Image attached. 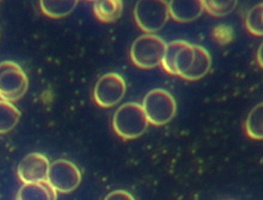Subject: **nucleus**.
<instances>
[{"instance_id":"9d476101","label":"nucleus","mask_w":263,"mask_h":200,"mask_svg":"<svg viewBox=\"0 0 263 200\" xmlns=\"http://www.w3.org/2000/svg\"><path fill=\"white\" fill-rule=\"evenodd\" d=\"M203 11L202 0H177L168 3L170 16L181 24L192 22L199 18Z\"/></svg>"},{"instance_id":"20e7f679","label":"nucleus","mask_w":263,"mask_h":200,"mask_svg":"<svg viewBox=\"0 0 263 200\" xmlns=\"http://www.w3.org/2000/svg\"><path fill=\"white\" fill-rule=\"evenodd\" d=\"M29 88V78L21 66L13 61L0 62V100L15 102L23 98Z\"/></svg>"},{"instance_id":"412c9836","label":"nucleus","mask_w":263,"mask_h":200,"mask_svg":"<svg viewBox=\"0 0 263 200\" xmlns=\"http://www.w3.org/2000/svg\"><path fill=\"white\" fill-rule=\"evenodd\" d=\"M257 62L260 68L263 70V42L260 44L257 51Z\"/></svg>"},{"instance_id":"7ed1b4c3","label":"nucleus","mask_w":263,"mask_h":200,"mask_svg":"<svg viewBox=\"0 0 263 200\" xmlns=\"http://www.w3.org/2000/svg\"><path fill=\"white\" fill-rule=\"evenodd\" d=\"M142 108L148 123L154 126L166 125L177 113L176 100L171 93L161 88H156L145 95Z\"/></svg>"},{"instance_id":"9b49d317","label":"nucleus","mask_w":263,"mask_h":200,"mask_svg":"<svg viewBox=\"0 0 263 200\" xmlns=\"http://www.w3.org/2000/svg\"><path fill=\"white\" fill-rule=\"evenodd\" d=\"M212 68V58L208 50L195 44L194 60L189 71L181 77L187 81H197L205 77Z\"/></svg>"},{"instance_id":"423d86ee","label":"nucleus","mask_w":263,"mask_h":200,"mask_svg":"<svg viewBox=\"0 0 263 200\" xmlns=\"http://www.w3.org/2000/svg\"><path fill=\"white\" fill-rule=\"evenodd\" d=\"M82 180L80 169L68 160H57L49 169L48 183L57 193L68 194L75 191Z\"/></svg>"},{"instance_id":"6e6552de","label":"nucleus","mask_w":263,"mask_h":200,"mask_svg":"<svg viewBox=\"0 0 263 200\" xmlns=\"http://www.w3.org/2000/svg\"><path fill=\"white\" fill-rule=\"evenodd\" d=\"M126 83L117 73H108L100 77L94 87V100L102 108L116 106L125 96Z\"/></svg>"},{"instance_id":"6ab92c4d","label":"nucleus","mask_w":263,"mask_h":200,"mask_svg":"<svg viewBox=\"0 0 263 200\" xmlns=\"http://www.w3.org/2000/svg\"><path fill=\"white\" fill-rule=\"evenodd\" d=\"M212 36L218 44L227 46L234 40V31L233 28L228 25H220L213 30Z\"/></svg>"},{"instance_id":"a211bd4d","label":"nucleus","mask_w":263,"mask_h":200,"mask_svg":"<svg viewBox=\"0 0 263 200\" xmlns=\"http://www.w3.org/2000/svg\"><path fill=\"white\" fill-rule=\"evenodd\" d=\"M203 9L213 17H224L231 14L237 7L236 0L227 2H213V0H202Z\"/></svg>"},{"instance_id":"f03ea898","label":"nucleus","mask_w":263,"mask_h":200,"mask_svg":"<svg viewBox=\"0 0 263 200\" xmlns=\"http://www.w3.org/2000/svg\"><path fill=\"white\" fill-rule=\"evenodd\" d=\"M167 44L157 35L144 34L138 37L130 48V59L137 68L155 69L162 63Z\"/></svg>"},{"instance_id":"dca6fc26","label":"nucleus","mask_w":263,"mask_h":200,"mask_svg":"<svg viewBox=\"0 0 263 200\" xmlns=\"http://www.w3.org/2000/svg\"><path fill=\"white\" fill-rule=\"evenodd\" d=\"M246 131L251 139L263 140V103L258 104L251 110L246 121Z\"/></svg>"},{"instance_id":"1a4fd4ad","label":"nucleus","mask_w":263,"mask_h":200,"mask_svg":"<svg viewBox=\"0 0 263 200\" xmlns=\"http://www.w3.org/2000/svg\"><path fill=\"white\" fill-rule=\"evenodd\" d=\"M51 163L45 154L33 152L21 161L17 168L19 180L24 184L47 181Z\"/></svg>"},{"instance_id":"ddd939ff","label":"nucleus","mask_w":263,"mask_h":200,"mask_svg":"<svg viewBox=\"0 0 263 200\" xmlns=\"http://www.w3.org/2000/svg\"><path fill=\"white\" fill-rule=\"evenodd\" d=\"M96 17L104 24H111L118 20L123 12L121 0H99L93 6Z\"/></svg>"},{"instance_id":"aec40b11","label":"nucleus","mask_w":263,"mask_h":200,"mask_svg":"<svg viewBox=\"0 0 263 200\" xmlns=\"http://www.w3.org/2000/svg\"><path fill=\"white\" fill-rule=\"evenodd\" d=\"M103 200H136L135 197L125 190H115L108 193Z\"/></svg>"},{"instance_id":"0eeeda50","label":"nucleus","mask_w":263,"mask_h":200,"mask_svg":"<svg viewBox=\"0 0 263 200\" xmlns=\"http://www.w3.org/2000/svg\"><path fill=\"white\" fill-rule=\"evenodd\" d=\"M194 60V44L184 40H175L166 46L162 59V68L166 73L182 77Z\"/></svg>"},{"instance_id":"39448f33","label":"nucleus","mask_w":263,"mask_h":200,"mask_svg":"<svg viewBox=\"0 0 263 200\" xmlns=\"http://www.w3.org/2000/svg\"><path fill=\"white\" fill-rule=\"evenodd\" d=\"M134 16L137 26L147 34L160 31L170 18L168 3L164 0H143L136 4Z\"/></svg>"},{"instance_id":"4468645a","label":"nucleus","mask_w":263,"mask_h":200,"mask_svg":"<svg viewBox=\"0 0 263 200\" xmlns=\"http://www.w3.org/2000/svg\"><path fill=\"white\" fill-rule=\"evenodd\" d=\"M42 13L51 18H63L70 15L77 7L76 0H43L39 3Z\"/></svg>"},{"instance_id":"f3484780","label":"nucleus","mask_w":263,"mask_h":200,"mask_svg":"<svg viewBox=\"0 0 263 200\" xmlns=\"http://www.w3.org/2000/svg\"><path fill=\"white\" fill-rule=\"evenodd\" d=\"M247 30L254 36H263V4L256 5L247 14Z\"/></svg>"},{"instance_id":"f8f14e48","label":"nucleus","mask_w":263,"mask_h":200,"mask_svg":"<svg viewBox=\"0 0 263 200\" xmlns=\"http://www.w3.org/2000/svg\"><path fill=\"white\" fill-rule=\"evenodd\" d=\"M57 192L48 183L24 184L17 193L16 200H57Z\"/></svg>"},{"instance_id":"2eb2a0df","label":"nucleus","mask_w":263,"mask_h":200,"mask_svg":"<svg viewBox=\"0 0 263 200\" xmlns=\"http://www.w3.org/2000/svg\"><path fill=\"white\" fill-rule=\"evenodd\" d=\"M20 118V110L13 103L0 100V135L12 131Z\"/></svg>"},{"instance_id":"f257e3e1","label":"nucleus","mask_w":263,"mask_h":200,"mask_svg":"<svg viewBox=\"0 0 263 200\" xmlns=\"http://www.w3.org/2000/svg\"><path fill=\"white\" fill-rule=\"evenodd\" d=\"M112 124L118 137L124 141H129L140 138L149 123L142 105L128 102L115 111Z\"/></svg>"}]
</instances>
